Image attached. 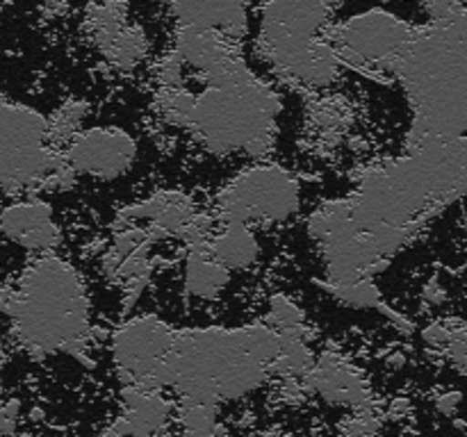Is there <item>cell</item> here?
I'll return each instance as SVG.
<instances>
[{
	"instance_id": "6da1fadb",
	"label": "cell",
	"mask_w": 467,
	"mask_h": 437,
	"mask_svg": "<svg viewBox=\"0 0 467 437\" xmlns=\"http://www.w3.org/2000/svg\"><path fill=\"white\" fill-rule=\"evenodd\" d=\"M0 312L30 353L85 349L89 296L80 271L57 250L35 255L21 276L0 290Z\"/></svg>"
},
{
	"instance_id": "7a4b0ae2",
	"label": "cell",
	"mask_w": 467,
	"mask_h": 437,
	"mask_svg": "<svg viewBox=\"0 0 467 437\" xmlns=\"http://www.w3.org/2000/svg\"><path fill=\"white\" fill-rule=\"evenodd\" d=\"M342 0H267L260 7L255 53L272 73L301 89H328L342 64L328 41Z\"/></svg>"
},
{
	"instance_id": "3957f363",
	"label": "cell",
	"mask_w": 467,
	"mask_h": 437,
	"mask_svg": "<svg viewBox=\"0 0 467 437\" xmlns=\"http://www.w3.org/2000/svg\"><path fill=\"white\" fill-rule=\"evenodd\" d=\"M283 98L265 77H244L194 91L185 132L213 155H246L263 159L278 135Z\"/></svg>"
},
{
	"instance_id": "277c9868",
	"label": "cell",
	"mask_w": 467,
	"mask_h": 437,
	"mask_svg": "<svg viewBox=\"0 0 467 437\" xmlns=\"http://www.w3.org/2000/svg\"><path fill=\"white\" fill-rule=\"evenodd\" d=\"M304 187L301 180L276 162L249 164L237 171L213 200V217L217 223H244V226H278L301 209Z\"/></svg>"
},
{
	"instance_id": "5b68a950",
	"label": "cell",
	"mask_w": 467,
	"mask_h": 437,
	"mask_svg": "<svg viewBox=\"0 0 467 437\" xmlns=\"http://www.w3.org/2000/svg\"><path fill=\"white\" fill-rule=\"evenodd\" d=\"M59 164L62 153L50 144L48 117L0 91V191L41 189Z\"/></svg>"
},
{
	"instance_id": "8992f818",
	"label": "cell",
	"mask_w": 467,
	"mask_h": 437,
	"mask_svg": "<svg viewBox=\"0 0 467 437\" xmlns=\"http://www.w3.org/2000/svg\"><path fill=\"white\" fill-rule=\"evenodd\" d=\"M413 27L388 9H365L347 21L333 23L328 41L342 68L383 77L395 76L400 59L413 36Z\"/></svg>"
},
{
	"instance_id": "52a82bcc",
	"label": "cell",
	"mask_w": 467,
	"mask_h": 437,
	"mask_svg": "<svg viewBox=\"0 0 467 437\" xmlns=\"http://www.w3.org/2000/svg\"><path fill=\"white\" fill-rule=\"evenodd\" d=\"M140 158V144L117 126H94L78 130L64 144L62 159L76 176L109 182L126 176Z\"/></svg>"
},
{
	"instance_id": "ba28073f",
	"label": "cell",
	"mask_w": 467,
	"mask_h": 437,
	"mask_svg": "<svg viewBox=\"0 0 467 437\" xmlns=\"http://www.w3.org/2000/svg\"><path fill=\"white\" fill-rule=\"evenodd\" d=\"M173 328L158 314H137L117 328L112 340L114 360L126 381L149 385L167 358Z\"/></svg>"
},
{
	"instance_id": "9c48e42d",
	"label": "cell",
	"mask_w": 467,
	"mask_h": 437,
	"mask_svg": "<svg viewBox=\"0 0 467 437\" xmlns=\"http://www.w3.org/2000/svg\"><path fill=\"white\" fill-rule=\"evenodd\" d=\"M85 30L99 53L119 71H130L149 55V36L132 21L123 0L91 3L85 9Z\"/></svg>"
},
{
	"instance_id": "30bf717a",
	"label": "cell",
	"mask_w": 467,
	"mask_h": 437,
	"mask_svg": "<svg viewBox=\"0 0 467 437\" xmlns=\"http://www.w3.org/2000/svg\"><path fill=\"white\" fill-rule=\"evenodd\" d=\"M0 235L27 253H53L62 244L55 209L39 196L16 198L0 209Z\"/></svg>"
},
{
	"instance_id": "8fae6325",
	"label": "cell",
	"mask_w": 467,
	"mask_h": 437,
	"mask_svg": "<svg viewBox=\"0 0 467 437\" xmlns=\"http://www.w3.org/2000/svg\"><path fill=\"white\" fill-rule=\"evenodd\" d=\"M176 27L222 32L242 44L249 35V12L254 0H164Z\"/></svg>"
},
{
	"instance_id": "7c38bea8",
	"label": "cell",
	"mask_w": 467,
	"mask_h": 437,
	"mask_svg": "<svg viewBox=\"0 0 467 437\" xmlns=\"http://www.w3.org/2000/svg\"><path fill=\"white\" fill-rule=\"evenodd\" d=\"M208 250L228 271H244L260 258V241L254 228L244 223H217Z\"/></svg>"
},
{
	"instance_id": "4fadbf2b",
	"label": "cell",
	"mask_w": 467,
	"mask_h": 437,
	"mask_svg": "<svg viewBox=\"0 0 467 437\" xmlns=\"http://www.w3.org/2000/svg\"><path fill=\"white\" fill-rule=\"evenodd\" d=\"M233 271L213 258L208 244L187 249L185 267H182V285L190 296L199 300H214L231 285Z\"/></svg>"
},
{
	"instance_id": "5bb4252c",
	"label": "cell",
	"mask_w": 467,
	"mask_h": 437,
	"mask_svg": "<svg viewBox=\"0 0 467 437\" xmlns=\"http://www.w3.org/2000/svg\"><path fill=\"white\" fill-rule=\"evenodd\" d=\"M322 290L342 305H349L356 310H388L381 300V291L374 285V278H358V280H347V282H322Z\"/></svg>"
},
{
	"instance_id": "9a60e30c",
	"label": "cell",
	"mask_w": 467,
	"mask_h": 437,
	"mask_svg": "<svg viewBox=\"0 0 467 437\" xmlns=\"http://www.w3.org/2000/svg\"><path fill=\"white\" fill-rule=\"evenodd\" d=\"M87 112H89V105L85 100L71 98L53 114L48 117V135L50 144L62 153L64 144L76 135L78 130H82V121H85Z\"/></svg>"
},
{
	"instance_id": "2e32d148",
	"label": "cell",
	"mask_w": 467,
	"mask_h": 437,
	"mask_svg": "<svg viewBox=\"0 0 467 437\" xmlns=\"http://www.w3.org/2000/svg\"><path fill=\"white\" fill-rule=\"evenodd\" d=\"M349 126V107L342 100L324 98L313 107V127L319 139H340Z\"/></svg>"
},
{
	"instance_id": "e0dca14e",
	"label": "cell",
	"mask_w": 467,
	"mask_h": 437,
	"mask_svg": "<svg viewBox=\"0 0 467 437\" xmlns=\"http://www.w3.org/2000/svg\"><path fill=\"white\" fill-rule=\"evenodd\" d=\"M267 323L274 330H295L306 326V312L287 294H274L267 305Z\"/></svg>"
},
{
	"instance_id": "ac0fdd59",
	"label": "cell",
	"mask_w": 467,
	"mask_h": 437,
	"mask_svg": "<svg viewBox=\"0 0 467 437\" xmlns=\"http://www.w3.org/2000/svg\"><path fill=\"white\" fill-rule=\"evenodd\" d=\"M46 3H50V5H57V3H62V0H46Z\"/></svg>"
}]
</instances>
